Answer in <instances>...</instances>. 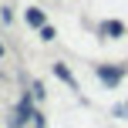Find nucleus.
<instances>
[{"label": "nucleus", "mask_w": 128, "mask_h": 128, "mask_svg": "<svg viewBox=\"0 0 128 128\" xmlns=\"http://www.w3.org/2000/svg\"><path fill=\"white\" fill-rule=\"evenodd\" d=\"M54 74H58V78H61L64 84H71V88H74V78H71V71L64 68V64H54Z\"/></svg>", "instance_id": "f03ea898"}, {"label": "nucleus", "mask_w": 128, "mask_h": 128, "mask_svg": "<svg viewBox=\"0 0 128 128\" xmlns=\"http://www.w3.org/2000/svg\"><path fill=\"white\" fill-rule=\"evenodd\" d=\"M118 111V115H128V104H122V108H115Z\"/></svg>", "instance_id": "39448f33"}, {"label": "nucleus", "mask_w": 128, "mask_h": 128, "mask_svg": "<svg viewBox=\"0 0 128 128\" xmlns=\"http://www.w3.org/2000/svg\"><path fill=\"white\" fill-rule=\"evenodd\" d=\"M27 24H34V27H44V14H40V10H27Z\"/></svg>", "instance_id": "7ed1b4c3"}, {"label": "nucleus", "mask_w": 128, "mask_h": 128, "mask_svg": "<svg viewBox=\"0 0 128 128\" xmlns=\"http://www.w3.org/2000/svg\"><path fill=\"white\" fill-rule=\"evenodd\" d=\"M98 78H101L104 84H118V81H122V71H115V68H98Z\"/></svg>", "instance_id": "f257e3e1"}, {"label": "nucleus", "mask_w": 128, "mask_h": 128, "mask_svg": "<svg viewBox=\"0 0 128 128\" xmlns=\"http://www.w3.org/2000/svg\"><path fill=\"white\" fill-rule=\"evenodd\" d=\"M0 58H4V44H0Z\"/></svg>", "instance_id": "423d86ee"}, {"label": "nucleus", "mask_w": 128, "mask_h": 128, "mask_svg": "<svg viewBox=\"0 0 128 128\" xmlns=\"http://www.w3.org/2000/svg\"><path fill=\"white\" fill-rule=\"evenodd\" d=\"M104 30H108V34H122V30H125V27H122V24H118V20H111V24H104Z\"/></svg>", "instance_id": "20e7f679"}]
</instances>
